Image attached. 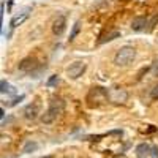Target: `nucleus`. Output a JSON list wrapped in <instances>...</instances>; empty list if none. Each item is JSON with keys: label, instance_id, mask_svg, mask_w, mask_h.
<instances>
[{"label": "nucleus", "instance_id": "nucleus-1", "mask_svg": "<svg viewBox=\"0 0 158 158\" xmlns=\"http://www.w3.org/2000/svg\"><path fill=\"white\" fill-rule=\"evenodd\" d=\"M135 59H136V49L131 48V46H123L115 52L114 65L115 67H122V68L130 67V65L135 62Z\"/></svg>", "mask_w": 158, "mask_h": 158}, {"label": "nucleus", "instance_id": "nucleus-2", "mask_svg": "<svg viewBox=\"0 0 158 158\" xmlns=\"http://www.w3.org/2000/svg\"><path fill=\"white\" fill-rule=\"evenodd\" d=\"M63 109H65V101L62 98H52L51 104H49V109L41 115V122L43 123H52L63 112Z\"/></svg>", "mask_w": 158, "mask_h": 158}, {"label": "nucleus", "instance_id": "nucleus-3", "mask_svg": "<svg viewBox=\"0 0 158 158\" xmlns=\"http://www.w3.org/2000/svg\"><path fill=\"white\" fill-rule=\"evenodd\" d=\"M85 68H87V65L84 62H74V63H71L70 67L67 68V76L70 79H77L79 76L84 74Z\"/></svg>", "mask_w": 158, "mask_h": 158}, {"label": "nucleus", "instance_id": "nucleus-4", "mask_svg": "<svg viewBox=\"0 0 158 158\" xmlns=\"http://www.w3.org/2000/svg\"><path fill=\"white\" fill-rule=\"evenodd\" d=\"M108 98L111 103H125L128 100V94L123 89H109L108 90Z\"/></svg>", "mask_w": 158, "mask_h": 158}, {"label": "nucleus", "instance_id": "nucleus-5", "mask_svg": "<svg viewBox=\"0 0 158 158\" xmlns=\"http://www.w3.org/2000/svg\"><path fill=\"white\" fill-rule=\"evenodd\" d=\"M29 15H30V8H25V10H22L21 13H18L16 16H13V19H11V22H10L11 29H16V27H19L21 24H24L25 21H27Z\"/></svg>", "mask_w": 158, "mask_h": 158}, {"label": "nucleus", "instance_id": "nucleus-6", "mask_svg": "<svg viewBox=\"0 0 158 158\" xmlns=\"http://www.w3.org/2000/svg\"><path fill=\"white\" fill-rule=\"evenodd\" d=\"M65 29H67V19H65V16H57L54 24H52V32H54V35H62L65 32Z\"/></svg>", "mask_w": 158, "mask_h": 158}, {"label": "nucleus", "instance_id": "nucleus-7", "mask_svg": "<svg viewBox=\"0 0 158 158\" xmlns=\"http://www.w3.org/2000/svg\"><path fill=\"white\" fill-rule=\"evenodd\" d=\"M36 67H38V62L35 59H24L19 63V70L24 71V73H32Z\"/></svg>", "mask_w": 158, "mask_h": 158}, {"label": "nucleus", "instance_id": "nucleus-8", "mask_svg": "<svg viewBox=\"0 0 158 158\" xmlns=\"http://www.w3.org/2000/svg\"><path fill=\"white\" fill-rule=\"evenodd\" d=\"M38 114H40L38 104H29V106L24 109V115H25V118H29V120H35L38 117Z\"/></svg>", "mask_w": 158, "mask_h": 158}, {"label": "nucleus", "instance_id": "nucleus-9", "mask_svg": "<svg viewBox=\"0 0 158 158\" xmlns=\"http://www.w3.org/2000/svg\"><path fill=\"white\" fill-rule=\"evenodd\" d=\"M146 25H147V19L144 16H139V18L133 19V22H131V29L136 30V32H141V30L146 29Z\"/></svg>", "mask_w": 158, "mask_h": 158}, {"label": "nucleus", "instance_id": "nucleus-10", "mask_svg": "<svg viewBox=\"0 0 158 158\" xmlns=\"http://www.w3.org/2000/svg\"><path fill=\"white\" fill-rule=\"evenodd\" d=\"M150 152H152V147L149 146V144H146V142L139 144V146L136 147L138 156H147V155H150Z\"/></svg>", "mask_w": 158, "mask_h": 158}, {"label": "nucleus", "instance_id": "nucleus-11", "mask_svg": "<svg viewBox=\"0 0 158 158\" xmlns=\"http://www.w3.org/2000/svg\"><path fill=\"white\" fill-rule=\"evenodd\" d=\"M118 36H120V32H118V30H114V32H111V33H108V35H104V36L100 40V44L106 43V41H112L114 38H118Z\"/></svg>", "mask_w": 158, "mask_h": 158}, {"label": "nucleus", "instance_id": "nucleus-12", "mask_svg": "<svg viewBox=\"0 0 158 158\" xmlns=\"http://www.w3.org/2000/svg\"><path fill=\"white\" fill-rule=\"evenodd\" d=\"M0 87H2V89H0V92H2V94H15V89H13L6 81L0 82Z\"/></svg>", "mask_w": 158, "mask_h": 158}, {"label": "nucleus", "instance_id": "nucleus-13", "mask_svg": "<svg viewBox=\"0 0 158 158\" xmlns=\"http://www.w3.org/2000/svg\"><path fill=\"white\" fill-rule=\"evenodd\" d=\"M36 147H38V144H36V142H32V141H29V142L24 146V153H30V152L36 150Z\"/></svg>", "mask_w": 158, "mask_h": 158}, {"label": "nucleus", "instance_id": "nucleus-14", "mask_svg": "<svg viewBox=\"0 0 158 158\" xmlns=\"http://www.w3.org/2000/svg\"><path fill=\"white\" fill-rule=\"evenodd\" d=\"M79 29H81V24L76 22V24L73 25V30H71V35H70V41H73V40L76 38V35L79 33Z\"/></svg>", "mask_w": 158, "mask_h": 158}, {"label": "nucleus", "instance_id": "nucleus-15", "mask_svg": "<svg viewBox=\"0 0 158 158\" xmlns=\"http://www.w3.org/2000/svg\"><path fill=\"white\" fill-rule=\"evenodd\" d=\"M150 97H152L153 100H158V84H156V85L150 90Z\"/></svg>", "mask_w": 158, "mask_h": 158}, {"label": "nucleus", "instance_id": "nucleus-16", "mask_svg": "<svg viewBox=\"0 0 158 158\" xmlns=\"http://www.w3.org/2000/svg\"><path fill=\"white\" fill-rule=\"evenodd\" d=\"M152 74L153 76H158V60L153 62V65H152Z\"/></svg>", "mask_w": 158, "mask_h": 158}, {"label": "nucleus", "instance_id": "nucleus-17", "mask_svg": "<svg viewBox=\"0 0 158 158\" xmlns=\"http://www.w3.org/2000/svg\"><path fill=\"white\" fill-rule=\"evenodd\" d=\"M57 82V76H51V79L48 81V85H54Z\"/></svg>", "mask_w": 158, "mask_h": 158}, {"label": "nucleus", "instance_id": "nucleus-18", "mask_svg": "<svg viewBox=\"0 0 158 158\" xmlns=\"http://www.w3.org/2000/svg\"><path fill=\"white\" fill-rule=\"evenodd\" d=\"M21 100H24V95H21L19 98H15V100L10 103V106H15V104H18V101H21Z\"/></svg>", "mask_w": 158, "mask_h": 158}, {"label": "nucleus", "instance_id": "nucleus-19", "mask_svg": "<svg viewBox=\"0 0 158 158\" xmlns=\"http://www.w3.org/2000/svg\"><path fill=\"white\" fill-rule=\"evenodd\" d=\"M150 153H152V156H153V158H158V147H153Z\"/></svg>", "mask_w": 158, "mask_h": 158}, {"label": "nucleus", "instance_id": "nucleus-20", "mask_svg": "<svg viewBox=\"0 0 158 158\" xmlns=\"http://www.w3.org/2000/svg\"><path fill=\"white\" fill-rule=\"evenodd\" d=\"M43 158H54V156H51V155H49V156H43Z\"/></svg>", "mask_w": 158, "mask_h": 158}]
</instances>
